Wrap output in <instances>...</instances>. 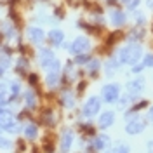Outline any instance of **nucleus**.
Instances as JSON below:
<instances>
[{
  "label": "nucleus",
  "mask_w": 153,
  "mask_h": 153,
  "mask_svg": "<svg viewBox=\"0 0 153 153\" xmlns=\"http://www.w3.org/2000/svg\"><path fill=\"white\" fill-rule=\"evenodd\" d=\"M141 63L144 65V68H153V52L143 54V59H141Z\"/></svg>",
  "instance_id": "2f4dec72"
},
{
  "label": "nucleus",
  "mask_w": 153,
  "mask_h": 153,
  "mask_svg": "<svg viewBox=\"0 0 153 153\" xmlns=\"http://www.w3.org/2000/svg\"><path fill=\"white\" fill-rule=\"evenodd\" d=\"M10 148H12V141H10L7 136H2V134H0V150H5V152H7Z\"/></svg>",
  "instance_id": "7c9ffc66"
},
{
  "label": "nucleus",
  "mask_w": 153,
  "mask_h": 153,
  "mask_svg": "<svg viewBox=\"0 0 153 153\" xmlns=\"http://www.w3.org/2000/svg\"><path fill=\"white\" fill-rule=\"evenodd\" d=\"M56 59H57V56H56V52H54L52 47H49V45H40V47H37V61H38V65H40L42 70H45L49 65H52Z\"/></svg>",
  "instance_id": "6e6552de"
},
{
  "label": "nucleus",
  "mask_w": 153,
  "mask_h": 153,
  "mask_svg": "<svg viewBox=\"0 0 153 153\" xmlns=\"http://www.w3.org/2000/svg\"><path fill=\"white\" fill-rule=\"evenodd\" d=\"M143 4L146 5V9H148V10H152V12H153V0H144Z\"/></svg>",
  "instance_id": "f704fd0d"
},
{
  "label": "nucleus",
  "mask_w": 153,
  "mask_h": 153,
  "mask_svg": "<svg viewBox=\"0 0 153 153\" xmlns=\"http://www.w3.org/2000/svg\"><path fill=\"white\" fill-rule=\"evenodd\" d=\"M108 21L115 30H122L129 23V12L120 5H110L108 9Z\"/></svg>",
  "instance_id": "423d86ee"
},
{
  "label": "nucleus",
  "mask_w": 153,
  "mask_h": 153,
  "mask_svg": "<svg viewBox=\"0 0 153 153\" xmlns=\"http://www.w3.org/2000/svg\"><path fill=\"white\" fill-rule=\"evenodd\" d=\"M87 66V71H89V75H96L99 70H101V61L97 59V57H91V61L85 65Z\"/></svg>",
  "instance_id": "a878e982"
},
{
  "label": "nucleus",
  "mask_w": 153,
  "mask_h": 153,
  "mask_svg": "<svg viewBox=\"0 0 153 153\" xmlns=\"http://www.w3.org/2000/svg\"><path fill=\"white\" fill-rule=\"evenodd\" d=\"M23 94V84L19 80H9V101L14 103Z\"/></svg>",
  "instance_id": "f3484780"
},
{
  "label": "nucleus",
  "mask_w": 153,
  "mask_h": 153,
  "mask_svg": "<svg viewBox=\"0 0 153 153\" xmlns=\"http://www.w3.org/2000/svg\"><path fill=\"white\" fill-rule=\"evenodd\" d=\"M110 146V137L105 136V134H99V136H96L94 139L91 141V148L96 150V152H103Z\"/></svg>",
  "instance_id": "a211bd4d"
},
{
  "label": "nucleus",
  "mask_w": 153,
  "mask_h": 153,
  "mask_svg": "<svg viewBox=\"0 0 153 153\" xmlns=\"http://www.w3.org/2000/svg\"><path fill=\"white\" fill-rule=\"evenodd\" d=\"M44 71H45V85H47V89L54 91V89H57L61 85V80H63V63L59 61V57L52 65H49Z\"/></svg>",
  "instance_id": "20e7f679"
},
{
  "label": "nucleus",
  "mask_w": 153,
  "mask_h": 153,
  "mask_svg": "<svg viewBox=\"0 0 153 153\" xmlns=\"http://www.w3.org/2000/svg\"><path fill=\"white\" fill-rule=\"evenodd\" d=\"M132 21H134V26H137V28H144L146 25H148V18H146V14L141 12V10H134L132 12Z\"/></svg>",
  "instance_id": "393cba45"
},
{
  "label": "nucleus",
  "mask_w": 153,
  "mask_h": 153,
  "mask_svg": "<svg viewBox=\"0 0 153 153\" xmlns=\"http://www.w3.org/2000/svg\"><path fill=\"white\" fill-rule=\"evenodd\" d=\"M146 150H148V153H153V139L146 143Z\"/></svg>",
  "instance_id": "c9c22d12"
},
{
  "label": "nucleus",
  "mask_w": 153,
  "mask_h": 153,
  "mask_svg": "<svg viewBox=\"0 0 153 153\" xmlns=\"http://www.w3.org/2000/svg\"><path fill=\"white\" fill-rule=\"evenodd\" d=\"M23 136L28 139V141H35L38 137V125L35 124V122H28V124L23 125Z\"/></svg>",
  "instance_id": "412c9836"
},
{
  "label": "nucleus",
  "mask_w": 153,
  "mask_h": 153,
  "mask_svg": "<svg viewBox=\"0 0 153 153\" xmlns=\"http://www.w3.org/2000/svg\"><path fill=\"white\" fill-rule=\"evenodd\" d=\"M2 4H14V0H0Z\"/></svg>",
  "instance_id": "4c0bfd02"
},
{
  "label": "nucleus",
  "mask_w": 153,
  "mask_h": 153,
  "mask_svg": "<svg viewBox=\"0 0 153 153\" xmlns=\"http://www.w3.org/2000/svg\"><path fill=\"white\" fill-rule=\"evenodd\" d=\"M59 99H61V105L65 106L66 110H71V108L76 105V96H75V92H73L71 89H63Z\"/></svg>",
  "instance_id": "2eb2a0df"
},
{
  "label": "nucleus",
  "mask_w": 153,
  "mask_h": 153,
  "mask_svg": "<svg viewBox=\"0 0 153 153\" xmlns=\"http://www.w3.org/2000/svg\"><path fill=\"white\" fill-rule=\"evenodd\" d=\"M141 4H143V0H129L127 5H125V10L127 12H134V10H137L141 7Z\"/></svg>",
  "instance_id": "c756f323"
},
{
  "label": "nucleus",
  "mask_w": 153,
  "mask_h": 153,
  "mask_svg": "<svg viewBox=\"0 0 153 153\" xmlns=\"http://www.w3.org/2000/svg\"><path fill=\"white\" fill-rule=\"evenodd\" d=\"M118 68H120V65H118V61H117L113 56H110L108 59H106V63H105V73H106V76H113L115 71H117Z\"/></svg>",
  "instance_id": "b1692460"
},
{
  "label": "nucleus",
  "mask_w": 153,
  "mask_h": 153,
  "mask_svg": "<svg viewBox=\"0 0 153 153\" xmlns=\"http://www.w3.org/2000/svg\"><path fill=\"white\" fill-rule=\"evenodd\" d=\"M23 105L26 110H35L38 105V96L35 92V89H26L25 92H23Z\"/></svg>",
  "instance_id": "4468645a"
},
{
  "label": "nucleus",
  "mask_w": 153,
  "mask_h": 153,
  "mask_svg": "<svg viewBox=\"0 0 153 153\" xmlns=\"http://www.w3.org/2000/svg\"><path fill=\"white\" fill-rule=\"evenodd\" d=\"M25 38H26V42H28L30 45H33V47H40V45L45 44L47 31H45L44 26L31 23V25H28V26H25Z\"/></svg>",
  "instance_id": "39448f33"
},
{
  "label": "nucleus",
  "mask_w": 153,
  "mask_h": 153,
  "mask_svg": "<svg viewBox=\"0 0 153 153\" xmlns=\"http://www.w3.org/2000/svg\"><path fill=\"white\" fill-rule=\"evenodd\" d=\"M99 111H101V97H97V96H91L85 103H84L82 115H84L85 118H92V117H96Z\"/></svg>",
  "instance_id": "9d476101"
},
{
  "label": "nucleus",
  "mask_w": 153,
  "mask_h": 153,
  "mask_svg": "<svg viewBox=\"0 0 153 153\" xmlns=\"http://www.w3.org/2000/svg\"><path fill=\"white\" fill-rule=\"evenodd\" d=\"M0 38L5 44L19 42V38H21V28H19L18 21L14 19V16L0 18Z\"/></svg>",
  "instance_id": "f03ea898"
},
{
  "label": "nucleus",
  "mask_w": 153,
  "mask_h": 153,
  "mask_svg": "<svg viewBox=\"0 0 153 153\" xmlns=\"http://www.w3.org/2000/svg\"><path fill=\"white\" fill-rule=\"evenodd\" d=\"M143 70H144V65L141 63V61H139V63H136V65H132V66H131V71H132L134 75H139V73H141Z\"/></svg>",
  "instance_id": "473e14b6"
},
{
  "label": "nucleus",
  "mask_w": 153,
  "mask_h": 153,
  "mask_svg": "<svg viewBox=\"0 0 153 153\" xmlns=\"http://www.w3.org/2000/svg\"><path fill=\"white\" fill-rule=\"evenodd\" d=\"M146 120L148 122H153V106H150L148 111H146Z\"/></svg>",
  "instance_id": "72a5a7b5"
},
{
  "label": "nucleus",
  "mask_w": 153,
  "mask_h": 153,
  "mask_svg": "<svg viewBox=\"0 0 153 153\" xmlns=\"http://www.w3.org/2000/svg\"><path fill=\"white\" fill-rule=\"evenodd\" d=\"M14 68H16V73H28L30 59L26 56H18L16 57V63H14Z\"/></svg>",
  "instance_id": "5701e85b"
},
{
  "label": "nucleus",
  "mask_w": 153,
  "mask_h": 153,
  "mask_svg": "<svg viewBox=\"0 0 153 153\" xmlns=\"http://www.w3.org/2000/svg\"><path fill=\"white\" fill-rule=\"evenodd\" d=\"M105 2H108V0H105Z\"/></svg>",
  "instance_id": "58836bf2"
},
{
  "label": "nucleus",
  "mask_w": 153,
  "mask_h": 153,
  "mask_svg": "<svg viewBox=\"0 0 153 153\" xmlns=\"http://www.w3.org/2000/svg\"><path fill=\"white\" fill-rule=\"evenodd\" d=\"M144 91V78L143 76H137V78H134L131 80L129 84H127V92L134 97H137V94H141Z\"/></svg>",
  "instance_id": "dca6fc26"
},
{
  "label": "nucleus",
  "mask_w": 153,
  "mask_h": 153,
  "mask_svg": "<svg viewBox=\"0 0 153 153\" xmlns=\"http://www.w3.org/2000/svg\"><path fill=\"white\" fill-rule=\"evenodd\" d=\"M91 57H92V56H91L89 52H85V54H76V56L71 59V61L75 63L76 66H85L87 63L91 61Z\"/></svg>",
  "instance_id": "bb28decb"
},
{
  "label": "nucleus",
  "mask_w": 153,
  "mask_h": 153,
  "mask_svg": "<svg viewBox=\"0 0 153 153\" xmlns=\"http://www.w3.org/2000/svg\"><path fill=\"white\" fill-rule=\"evenodd\" d=\"M144 35H146L144 28L132 26V28L125 33V40H127V44H131V42H141V40L144 38Z\"/></svg>",
  "instance_id": "6ab92c4d"
},
{
  "label": "nucleus",
  "mask_w": 153,
  "mask_h": 153,
  "mask_svg": "<svg viewBox=\"0 0 153 153\" xmlns=\"http://www.w3.org/2000/svg\"><path fill=\"white\" fill-rule=\"evenodd\" d=\"M129 152H131V146L125 143H120V144H117V146H113L110 152H106V153H129Z\"/></svg>",
  "instance_id": "c85d7f7f"
},
{
  "label": "nucleus",
  "mask_w": 153,
  "mask_h": 153,
  "mask_svg": "<svg viewBox=\"0 0 153 153\" xmlns=\"http://www.w3.org/2000/svg\"><path fill=\"white\" fill-rule=\"evenodd\" d=\"M134 101H136V97L127 92V94L120 96V99H118V106H120V108H125V106H129V105H134Z\"/></svg>",
  "instance_id": "cd10ccee"
},
{
  "label": "nucleus",
  "mask_w": 153,
  "mask_h": 153,
  "mask_svg": "<svg viewBox=\"0 0 153 153\" xmlns=\"http://www.w3.org/2000/svg\"><path fill=\"white\" fill-rule=\"evenodd\" d=\"M73 141H75V134L71 129H65L61 136H59V152L61 153H70L71 146H73Z\"/></svg>",
  "instance_id": "f8f14e48"
},
{
  "label": "nucleus",
  "mask_w": 153,
  "mask_h": 153,
  "mask_svg": "<svg viewBox=\"0 0 153 153\" xmlns=\"http://www.w3.org/2000/svg\"><path fill=\"white\" fill-rule=\"evenodd\" d=\"M0 131L9 134H19L23 131V125L19 124V120L16 118V113L7 106L0 108Z\"/></svg>",
  "instance_id": "7ed1b4c3"
},
{
  "label": "nucleus",
  "mask_w": 153,
  "mask_h": 153,
  "mask_svg": "<svg viewBox=\"0 0 153 153\" xmlns=\"http://www.w3.org/2000/svg\"><path fill=\"white\" fill-rule=\"evenodd\" d=\"M115 2H117L118 5H127V2H129V0H115Z\"/></svg>",
  "instance_id": "e433bc0d"
},
{
  "label": "nucleus",
  "mask_w": 153,
  "mask_h": 153,
  "mask_svg": "<svg viewBox=\"0 0 153 153\" xmlns=\"http://www.w3.org/2000/svg\"><path fill=\"white\" fill-rule=\"evenodd\" d=\"M9 80L0 78V108L9 106Z\"/></svg>",
  "instance_id": "4be33fe9"
},
{
  "label": "nucleus",
  "mask_w": 153,
  "mask_h": 153,
  "mask_svg": "<svg viewBox=\"0 0 153 153\" xmlns=\"http://www.w3.org/2000/svg\"><path fill=\"white\" fill-rule=\"evenodd\" d=\"M99 129H108V127H111L115 124V111L111 110H106L103 113L99 115Z\"/></svg>",
  "instance_id": "aec40b11"
},
{
  "label": "nucleus",
  "mask_w": 153,
  "mask_h": 153,
  "mask_svg": "<svg viewBox=\"0 0 153 153\" xmlns=\"http://www.w3.org/2000/svg\"><path fill=\"white\" fill-rule=\"evenodd\" d=\"M92 47V42H91V38L87 37V35H76L71 42H70V47H68V52L70 54H85L89 52Z\"/></svg>",
  "instance_id": "0eeeda50"
},
{
  "label": "nucleus",
  "mask_w": 153,
  "mask_h": 153,
  "mask_svg": "<svg viewBox=\"0 0 153 153\" xmlns=\"http://www.w3.org/2000/svg\"><path fill=\"white\" fill-rule=\"evenodd\" d=\"M120 97V87L118 84H106L101 89V99L105 103H117Z\"/></svg>",
  "instance_id": "9b49d317"
},
{
  "label": "nucleus",
  "mask_w": 153,
  "mask_h": 153,
  "mask_svg": "<svg viewBox=\"0 0 153 153\" xmlns=\"http://www.w3.org/2000/svg\"><path fill=\"white\" fill-rule=\"evenodd\" d=\"M113 57L118 61L120 66L129 65L132 66L136 63H139L143 59V45L141 42H131V44H125L122 47H117L113 52Z\"/></svg>",
  "instance_id": "f257e3e1"
},
{
  "label": "nucleus",
  "mask_w": 153,
  "mask_h": 153,
  "mask_svg": "<svg viewBox=\"0 0 153 153\" xmlns=\"http://www.w3.org/2000/svg\"><path fill=\"white\" fill-rule=\"evenodd\" d=\"M144 129H146V120L139 118V117H136L132 120H127V125H125V132L129 136H137V134L143 132Z\"/></svg>",
  "instance_id": "ddd939ff"
},
{
  "label": "nucleus",
  "mask_w": 153,
  "mask_h": 153,
  "mask_svg": "<svg viewBox=\"0 0 153 153\" xmlns=\"http://www.w3.org/2000/svg\"><path fill=\"white\" fill-rule=\"evenodd\" d=\"M45 42L49 44V47H52V49L61 47V45L66 42V33H65V30H61L59 26H52V28H49Z\"/></svg>",
  "instance_id": "1a4fd4ad"
}]
</instances>
